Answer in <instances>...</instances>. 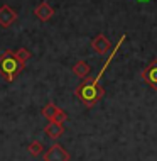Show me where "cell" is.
<instances>
[{"label": "cell", "mask_w": 157, "mask_h": 161, "mask_svg": "<svg viewBox=\"0 0 157 161\" xmlns=\"http://www.w3.org/2000/svg\"><path fill=\"white\" fill-rule=\"evenodd\" d=\"M14 54H15V58L19 59V61H22L24 64H25V61L30 58V51L27 49V47H20V49H17V51H14Z\"/></svg>", "instance_id": "7c38bea8"}, {"label": "cell", "mask_w": 157, "mask_h": 161, "mask_svg": "<svg viewBox=\"0 0 157 161\" xmlns=\"http://www.w3.org/2000/svg\"><path fill=\"white\" fill-rule=\"evenodd\" d=\"M25 64L15 58L14 51H5L0 54V75L7 81H14V78L24 69Z\"/></svg>", "instance_id": "7a4b0ae2"}, {"label": "cell", "mask_w": 157, "mask_h": 161, "mask_svg": "<svg viewBox=\"0 0 157 161\" xmlns=\"http://www.w3.org/2000/svg\"><path fill=\"white\" fill-rule=\"evenodd\" d=\"M75 93H76V97L80 98L81 103H85L86 107H93L103 98L105 90H103V86H100L98 81H95V78L86 76V81H83V83L78 86Z\"/></svg>", "instance_id": "6da1fadb"}, {"label": "cell", "mask_w": 157, "mask_h": 161, "mask_svg": "<svg viewBox=\"0 0 157 161\" xmlns=\"http://www.w3.org/2000/svg\"><path fill=\"white\" fill-rule=\"evenodd\" d=\"M15 19H17V14H15V10L12 7H8V5L0 7V25H2V27L12 25L15 22Z\"/></svg>", "instance_id": "8992f818"}, {"label": "cell", "mask_w": 157, "mask_h": 161, "mask_svg": "<svg viewBox=\"0 0 157 161\" xmlns=\"http://www.w3.org/2000/svg\"><path fill=\"white\" fill-rule=\"evenodd\" d=\"M42 117H46V119L52 120V122H59V124H64L68 120V114L63 110V108H59L56 103H46L44 107H42L41 110Z\"/></svg>", "instance_id": "3957f363"}, {"label": "cell", "mask_w": 157, "mask_h": 161, "mask_svg": "<svg viewBox=\"0 0 157 161\" xmlns=\"http://www.w3.org/2000/svg\"><path fill=\"white\" fill-rule=\"evenodd\" d=\"M44 149L46 147L42 146V142H39V141H32L27 146V151H29L30 156H41L42 153H44Z\"/></svg>", "instance_id": "8fae6325"}, {"label": "cell", "mask_w": 157, "mask_h": 161, "mask_svg": "<svg viewBox=\"0 0 157 161\" xmlns=\"http://www.w3.org/2000/svg\"><path fill=\"white\" fill-rule=\"evenodd\" d=\"M142 80L145 81L150 88L157 90V58L154 61H150V64L142 71Z\"/></svg>", "instance_id": "5b68a950"}, {"label": "cell", "mask_w": 157, "mask_h": 161, "mask_svg": "<svg viewBox=\"0 0 157 161\" xmlns=\"http://www.w3.org/2000/svg\"><path fill=\"white\" fill-rule=\"evenodd\" d=\"M34 14L39 20H42V22H47V20L51 19L52 15H54V8H52L47 2H41L39 5L36 7V10H34Z\"/></svg>", "instance_id": "ba28073f"}, {"label": "cell", "mask_w": 157, "mask_h": 161, "mask_svg": "<svg viewBox=\"0 0 157 161\" xmlns=\"http://www.w3.org/2000/svg\"><path fill=\"white\" fill-rule=\"evenodd\" d=\"M44 134L47 137H51L52 141H56V139H59L61 136L64 134V127H63V124H59V122H51L44 127Z\"/></svg>", "instance_id": "9c48e42d"}, {"label": "cell", "mask_w": 157, "mask_h": 161, "mask_svg": "<svg viewBox=\"0 0 157 161\" xmlns=\"http://www.w3.org/2000/svg\"><path fill=\"white\" fill-rule=\"evenodd\" d=\"M91 47H93L95 53L105 54V53H107V51L112 47V42L108 41V39L103 36V34H98V36H95L93 41H91Z\"/></svg>", "instance_id": "52a82bcc"}, {"label": "cell", "mask_w": 157, "mask_h": 161, "mask_svg": "<svg viewBox=\"0 0 157 161\" xmlns=\"http://www.w3.org/2000/svg\"><path fill=\"white\" fill-rule=\"evenodd\" d=\"M69 153L61 144H52L44 154V161H69Z\"/></svg>", "instance_id": "277c9868"}, {"label": "cell", "mask_w": 157, "mask_h": 161, "mask_svg": "<svg viewBox=\"0 0 157 161\" xmlns=\"http://www.w3.org/2000/svg\"><path fill=\"white\" fill-rule=\"evenodd\" d=\"M90 71H91V66L86 61H78L75 66H73V73L80 78H86L90 75Z\"/></svg>", "instance_id": "30bf717a"}]
</instances>
